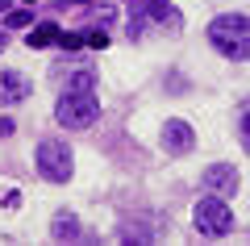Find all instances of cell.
Wrapping results in <instances>:
<instances>
[{"label": "cell", "mask_w": 250, "mask_h": 246, "mask_svg": "<svg viewBox=\"0 0 250 246\" xmlns=\"http://www.w3.org/2000/svg\"><path fill=\"white\" fill-rule=\"evenodd\" d=\"M25 4H38V0H25Z\"/></svg>", "instance_id": "cell-18"}, {"label": "cell", "mask_w": 250, "mask_h": 246, "mask_svg": "<svg viewBox=\"0 0 250 246\" xmlns=\"http://www.w3.org/2000/svg\"><path fill=\"white\" fill-rule=\"evenodd\" d=\"M238 134H242V146H246V155H250V100L242 105V113H238Z\"/></svg>", "instance_id": "cell-12"}, {"label": "cell", "mask_w": 250, "mask_h": 246, "mask_svg": "<svg viewBox=\"0 0 250 246\" xmlns=\"http://www.w3.org/2000/svg\"><path fill=\"white\" fill-rule=\"evenodd\" d=\"M200 184H205V192H217V196L229 201V196L238 192V171H233L229 163H213V167H205Z\"/></svg>", "instance_id": "cell-7"}, {"label": "cell", "mask_w": 250, "mask_h": 246, "mask_svg": "<svg viewBox=\"0 0 250 246\" xmlns=\"http://www.w3.org/2000/svg\"><path fill=\"white\" fill-rule=\"evenodd\" d=\"M208 42L217 54H225L229 63H246L250 59V17L242 13H221L208 21Z\"/></svg>", "instance_id": "cell-1"}, {"label": "cell", "mask_w": 250, "mask_h": 246, "mask_svg": "<svg viewBox=\"0 0 250 246\" xmlns=\"http://www.w3.org/2000/svg\"><path fill=\"white\" fill-rule=\"evenodd\" d=\"M38 176L50 179V184H67V179L75 176V158H71V146L62 138H46L38 142Z\"/></svg>", "instance_id": "cell-4"}, {"label": "cell", "mask_w": 250, "mask_h": 246, "mask_svg": "<svg viewBox=\"0 0 250 246\" xmlns=\"http://www.w3.org/2000/svg\"><path fill=\"white\" fill-rule=\"evenodd\" d=\"M192 221H196V229L205 238H225L233 229V209H229V201L225 196H217V192H205L196 201V209H192Z\"/></svg>", "instance_id": "cell-3"}, {"label": "cell", "mask_w": 250, "mask_h": 246, "mask_svg": "<svg viewBox=\"0 0 250 246\" xmlns=\"http://www.w3.org/2000/svg\"><path fill=\"white\" fill-rule=\"evenodd\" d=\"M71 4H96V0H71Z\"/></svg>", "instance_id": "cell-16"}, {"label": "cell", "mask_w": 250, "mask_h": 246, "mask_svg": "<svg viewBox=\"0 0 250 246\" xmlns=\"http://www.w3.org/2000/svg\"><path fill=\"white\" fill-rule=\"evenodd\" d=\"M100 117V100L92 96V88H62L54 100V121L62 130H88Z\"/></svg>", "instance_id": "cell-2"}, {"label": "cell", "mask_w": 250, "mask_h": 246, "mask_svg": "<svg viewBox=\"0 0 250 246\" xmlns=\"http://www.w3.org/2000/svg\"><path fill=\"white\" fill-rule=\"evenodd\" d=\"M59 46H67V50H80V46H88V38H83V34H62Z\"/></svg>", "instance_id": "cell-14"}, {"label": "cell", "mask_w": 250, "mask_h": 246, "mask_svg": "<svg viewBox=\"0 0 250 246\" xmlns=\"http://www.w3.org/2000/svg\"><path fill=\"white\" fill-rule=\"evenodd\" d=\"M0 54H4V34H0Z\"/></svg>", "instance_id": "cell-17"}, {"label": "cell", "mask_w": 250, "mask_h": 246, "mask_svg": "<svg viewBox=\"0 0 250 246\" xmlns=\"http://www.w3.org/2000/svg\"><path fill=\"white\" fill-rule=\"evenodd\" d=\"M29 96V79L21 71H0V109L4 105H17V100Z\"/></svg>", "instance_id": "cell-9"}, {"label": "cell", "mask_w": 250, "mask_h": 246, "mask_svg": "<svg viewBox=\"0 0 250 246\" xmlns=\"http://www.w3.org/2000/svg\"><path fill=\"white\" fill-rule=\"evenodd\" d=\"M29 25H34V13L29 9H13L9 13V29H29Z\"/></svg>", "instance_id": "cell-13"}, {"label": "cell", "mask_w": 250, "mask_h": 246, "mask_svg": "<svg viewBox=\"0 0 250 246\" xmlns=\"http://www.w3.org/2000/svg\"><path fill=\"white\" fill-rule=\"evenodd\" d=\"M59 25H54V21H42V25H34L29 29V46H34V50H46V46H54L59 42Z\"/></svg>", "instance_id": "cell-10"}, {"label": "cell", "mask_w": 250, "mask_h": 246, "mask_svg": "<svg viewBox=\"0 0 250 246\" xmlns=\"http://www.w3.org/2000/svg\"><path fill=\"white\" fill-rule=\"evenodd\" d=\"M88 46H92V50H104V46H108V34H104V29H96V34H88Z\"/></svg>", "instance_id": "cell-15"}, {"label": "cell", "mask_w": 250, "mask_h": 246, "mask_svg": "<svg viewBox=\"0 0 250 246\" xmlns=\"http://www.w3.org/2000/svg\"><path fill=\"white\" fill-rule=\"evenodd\" d=\"M146 21H167V25H175V13H171V0H134V25H129V34H142Z\"/></svg>", "instance_id": "cell-6"}, {"label": "cell", "mask_w": 250, "mask_h": 246, "mask_svg": "<svg viewBox=\"0 0 250 246\" xmlns=\"http://www.w3.org/2000/svg\"><path fill=\"white\" fill-rule=\"evenodd\" d=\"M159 142H163L167 155H192V150H196V130H192L188 121H179V117H171V121L163 125Z\"/></svg>", "instance_id": "cell-5"}, {"label": "cell", "mask_w": 250, "mask_h": 246, "mask_svg": "<svg viewBox=\"0 0 250 246\" xmlns=\"http://www.w3.org/2000/svg\"><path fill=\"white\" fill-rule=\"evenodd\" d=\"M92 84H96V71H67V88H92Z\"/></svg>", "instance_id": "cell-11"}, {"label": "cell", "mask_w": 250, "mask_h": 246, "mask_svg": "<svg viewBox=\"0 0 250 246\" xmlns=\"http://www.w3.org/2000/svg\"><path fill=\"white\" fill-rule=\"evenodd\" d=\"M50 238H54V242H80V238H83L80 217H75L71 209H59L50 217Z\"/></svg>", "instance_id": "cell-8"}]
</instances>
